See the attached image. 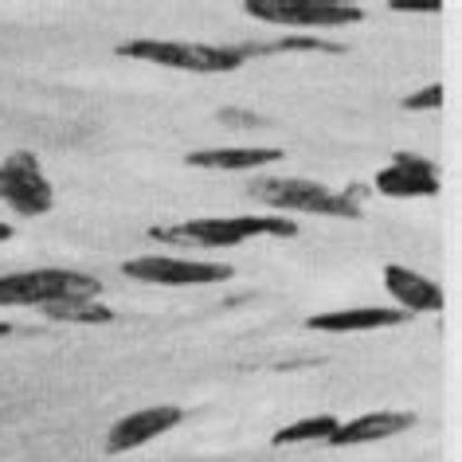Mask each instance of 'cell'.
<instances>
[{"label":"cell","instance_id":"7","mask_svg":"<svg viewBox=\"0 0 462 462\" xmlns=\"http://www.w3.org/2000/svg\"><path fill=\"white\" fill-rule=\"evenodd\" d=\"M122 271L137 282H153V286H216L231 279L227 263H196V259H169V255L125 259Z\"/></svg>","mask_w":462,"mask_h":462},{"label":"cell","instance_id":"10","mask_svg":"<svg viewBox=\"0 0 462 462\" xmlns=\"http://www.w3.org/2000/svg\"><path fill=\"white\" fill-rule=\"evenodd\" d=\"M384 291L396 298L403 314H435V310L447 306L443 286L411 267H400V263H388L384 267Z\"/></svg>","mask_w":462,"mask_h":462},{"label":"cell","instance_id":"9","mask_svg":"<svg viewBox=\"0 0 462 462\" xmlns=\"http://www.w3.org/2000/svg\"><path fill=\"white\" fill-rule=\"evenodd\" d=\"M184 420L180 408H172V403H161V408H142L134 415H122L118 423L110 427L106 435V450L110 455H125V450H137L145 443H153V439H161L165 431H172Z\"/></svg>","mask_w":462,"mask_h":462},{"label":"cell","instance_id":"3","mask_svg":"<svg viewBox=\"0 0 462 462\" xmlns=\"http://www.w3.org/2000/svg\"><path fill=\"white\" fill-rule=\"evenodd\" d=\"M98 294L102 282L87 271L40 267L0 279V306H51V302H67V298H98Z\"/></svg>","mask_w":462,"mask_h":462},{"label":"cell","instance_id":"4","mask_svg":"<svg viewBox=\"0 0 462 462\" xmlns=\"http://www.w3.org/2000/svg\"><path fill=\"white\" fill-rule=\"evenodd\" d=\"M125 60H142L172 71H192V75H227L244 67L239 48H212V43H180V40H130L118 48Z\"/></svg>","mask_w":462,"mask_h":462},{"label":"cell","instance_id":"20","mask_svg":"<svg viewBox=\"0 0 462 462\" xmlns=\"http://www.w3.org/2000/svg\"><path fill=\"white\" fill-rule=\"evenodd\" d=\"M5 333H13V329H8V321H0V337H5Z\"/></svg>","mask_w":462,"mask_h":462},{"label":"cell","instance_id":"13","mask_svg":"<svg viewBox=\"0 0 462 462\" xmlns=\"http://www.w3.org/2000/svg\"><path fill=\"white\" fill-rule=\"evenodd\" d=\"M415 423L411 411H368L361 420L337 423V431L329 435L333 447H361V443H376V439H392L400 431H408Z\"/></svg>","mask_w":462,"mask_h":462},{"label":"cell","instance_id":"8","mask_svg":"<svg viewBox=\"0 0 462 462\" xmlns=\"http://www.w3.org/2000/svg\"><path fill=\"white\" fill-rule=\"evenodd\" d=\"M443 180L439 169L420 153H396L384 169L376 172V192L392 200H420V196H439Z\"/></svg>","mask_w":462,"mask_h":462},{"label":"cell","instance_id":"11","mask_svg":"<svg viewBox=\"0 0 462 462\" xmlns=\"http://www.w3.org/2000/svg\"><path fill=\"white\" fill-rule=\"evenodd\" d=\"M411 314L392 306H353V310H329V314H314L306 321L318 333H373L388 326H403Z\"/></svg>","mask_w":462,"mask_h":462},{"label":"cell","instance_id":"5","mask_svg":"<svg viewBox=\"0 0 462 462\" xmlns=\"http://www.w3.org/2000/svg\"><path fill=\"white\" fill-rule=\"evenodd\" d=\"M247 16L267 20V24L286 28H341V24H361L365 13L356 5H341V0H247Z\"/></svg>","mask_w":462,"mask_h":462},{"label":"cell","instance_id":"12","mask_svg":"<svg viewBox=\"0 0 462 462\" xmlns=\"http://www.w3.org/2000/svg\"><path fill=\"white\" fill-rule=\"evenodd\" d=\"M282 161V149L271 145H212V149H196L184 157V165L192 169H212V172H247V169H263Z\"/></svg>","mask_w":462,"mask_h":462},{"label":"cell","instance_id":"19","mask_svg":"<svg viewBox=\"0 0 462 462\" xmlns=\"http://www.w3.org/2000/svg\"><path fill=\"white\" fill-rule=\"evenodd\" d=\"M16 231H13V224H5V219H0V244H8V239H13Z\"/></svg>","mask_w":462,"mask_h":462},{"label":"cell","instance_id":"2","mask_svg":"<svg viewBox=\"0 0 462 462\" xmlns=\"http://www.w3.org/2000/svg\"><path fill=\"white\" fill-rule=\"evenodd\" d=\"M251 192L267 208H279V212H310V216H337V219L361 216V189L337 192L310 177H271V180H259Z\"/></svg>","mask_w":462,"mask_h":462},{"label":"cell","instance_id":"14","mask_svg":"<svg viewBox=\"0 0 462 462\" xmlns=\"http://www.w3.org/2000/svg\"><path fill=\"white\" fill-rule=\"evenodd\" d=\"M43 314L55 321H67V326H106L114 321V310L102 306L98 298H67V302H51L43 306Z\"/></svg>","mask_w":462,"mask_h":462},{"label":"cell","instance_id":"1","mask_svg":"<svg viewBox=\"0 0 462 462\" xmlns=\"http://www.w3.org/2000/svg\"><path fill=\"white\" fill-rule=\"evenodd\" d=\"M149 236L184 247H239L259 236L291 239L298 236V224L286 216H212V219H184V224L153 227Z\"/></svg>","mask_w":462,"mask_h":462},{"label":"cell","instance_id":"15","mask_svg":"<svg viewBox=\"0 0 462 462\" xmlns=\"http://www.w3.org/2000/svg\"><path fill=\"white\" fill-rule=\"evenodd\" d=\"M337 431V420L333 415H310V420H298L282 431H274L271 443L274 447H294V443H329V435Z\"/></svg>","mask_w":462,"mask_h":462},{"label":"cell","instance_id":"16","mask_svg":"<svg viewBox=\"0 0 462 462\" xmlns=\"http://www.w3.org/2000/svg\"><path fill=\"white\" fill-rule=\"evenodd\" d=\"M247 55H274V51H326V55H341L345 48L341 43H326V40H314V36H291V40H279V43H259V48H239Z\"/></svg>","mask_w":462,"mask_h":462},{"label":"cell","instance_id":"18","mask_svg":"<svg viewBox=\"0 0 462 462\" xmlns=\"http://www.w3.org/2000/svg\"><path fill=\"white\" fill-rule=\"evenodd\" d=\"M392 8L396 13H439V0H392Z\"/></svg>","mask_w":462,"mask_h":462},{"label":"cell","instance_id":"17","mask_svg":"<svg viewBox=\"0 0 462 462\" xmlns=\"http://www.w3.org/2000/svg\"><path fill=\"white\" fill-rule=\"evenodd\" d=\"M447 102L443 95V83H427L423 90H415V95L403 98V110H411V114H423V110H439Z\"/></svg>","mask_w":462,"mask_h":462},{"label":"cell","instance_id":"6","mask_svg":"<svg viewBox=\"0 0 462 462\" xmlns=\"http://www.w3.org/2000/svg\"><path fill=\"white\" fill-rule=\"evenodd\" d=\"M0 200L8 208H16L20 216H48L51 212V184L43 177L36 153L20 149L8 161H0Z\"/></svg>","mask_w":462,"mask_h":462}]
</instances>
